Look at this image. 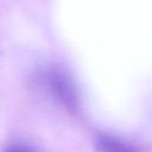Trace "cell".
I'll list each match as a JSON object with an SVG mask.
<instances>
[{"instance_id": "obj_1", "label": "cell", "mask_w": 152, "mask_h": 152, "mask_svg": "<svg viewBox=\"0 0 152 152\" xmlns=\"http://www.w3.org/2000/svg\"><path fill=\"white\" fill-rule=\"evenodd\" d=\"M95 152H134L126 142L113 137H99L95 142Z\"/></svg>"}, {"instance_id": "obj_2", "label": "cell", "mask_w": 152, "mask_h": 152, "mask_svg": "<svg viewBox=\"0 0 152 152\" xmlns=\"http://www.w3.org/2000/svg\"><path fill=\"white\" fill-rule=\"evenodd\" d=\"M5 152H34V151L21 145H12V146H8L5 150Z\"/></svg>"}]
</instances>
